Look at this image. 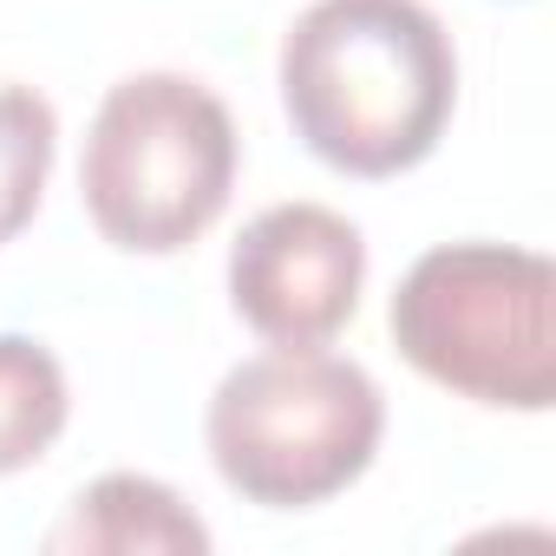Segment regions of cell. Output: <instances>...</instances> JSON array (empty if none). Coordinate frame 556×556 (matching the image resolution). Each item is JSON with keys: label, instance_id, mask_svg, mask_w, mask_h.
I'll list each match as a JSON object with an SVG mask.
<instances>
[{"label": "cell", "instance_id": "cell-1", "mask_svg": "<svg viewBox=\"0 0 556 556\" xmlns=\"http://www.w3.org/2000/svg\"><path fill=\"white\" fill-rule=\"evenodd\" d=\"M275 79L295 138L341 177L426 164L458 105V53L426 0H315Z\"/></svg>", "mask_w": 556, "mask_h": 556}, {"label": "cell", "instance_id": "cell-3", "mask_svg": "<svg viewBox=\"0 0 556 556\" xmlns=\"http://www.w3.org/2000/svg\"><path fill=\"white\" fill-rule=\"evenodd\" d=\"M203 439L242 504L315 510L374 465L387 439V400L374 374L341 354L275 348L223 374Z\"/></svg>", "mask_w": 556, "mask_h": 556}, {"label": "cell", "instance_id": "cell-7", "mask_svg": "<svg viewBox=\"0 0 556 556\" xmlns=\"http://www.w3.org/2000/svg\"><path fill=\"white\" fill-rule=\"evenodd\" d=\"M66 367L27 334H0V478L27 471L66 432Z\"/></svg>", "mask_w": 556, "mask_h": 556}, {"label": "cell", "instance_id": "cell-8", "mask_svg": "<svg viewBox=\"0 0 556 556\" xmlns=\"http://www.w3.org/2000/svg\"><path fill=\"white\" fill-rule=\"evenodd\" d=\"M53 144H60L53 105L27 86H0V242H14L34 223L53 170Z\"/></svg>", "mask_w": 556, "mask_h": 556}, {"label": "cell", "instance_id": "cell-5", "mask_svg": "<svg viewBox=\"0 0 556 556\" xmlns=\"http://www.w3.org/2000/svg\"><path fill=\"white\" fill-rule=\"evenodd\" d=\"M367 289V242L328 203H275L229 249V308L268 348H328Z\"/></svg>", "mask_w": 556, "mask_h": 556}, {"label": "cell", "instance_id": "cell-4", "mask_svg": "<svg viewBox=\"0 0 556 556\" xmlns=\"http://www.w3.org/2000/svg\"><path fill=\"white\" fill-rule=\"evenodd\" d=\"M236 190V118L184 73L118 79L86 131L79 197L92 229L131 255L190 249Z\"/></svg>", "mask_w": 556, "mask_h": 556}, {"label": "cell", "instance_id": "cell-2", "mask_svg": "<svg viewBox=\"0 0 556 556\" xmlns=\"http://www.w3.org/2000/svg\"><path fill=\"white\" fill-rule=\"evenodd\" d=\"M556 268L510 242L426 249L393 289V348L432 387L497 406L549 413L556 393Z\"/></svg>", "mask_w": 556, "mask_h": 556}, {"label": "cell", "instance_id": "cell-6", "mask_svg": "<svg viewBox=\"0 0 556 556\" xmlns=\"http://www.w3.org/2000/svg\"><path fill=\"white\" fill-rule=\"evenodd\" d=\"M53 549H73V556H203L210 530L170 484L138 478V471H105L73 497L66 523L53 530Z\"/></svg>", "mask_w": 556, "mask_h": 556}]
</instances>
